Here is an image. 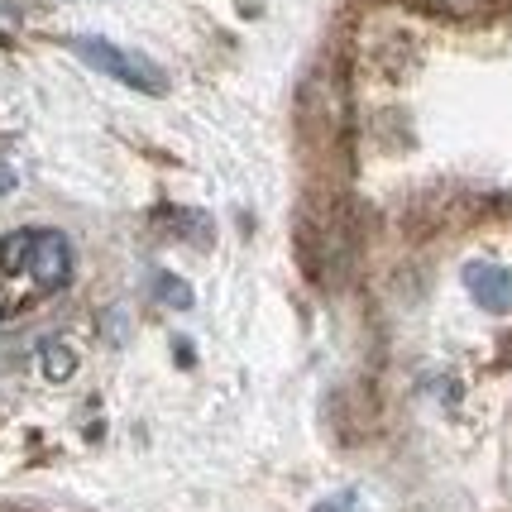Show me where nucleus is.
Here are the masks:
<instances>
[{"instance_id": "0eeeda50", "label": "nucleus", "mask_w": 512, "mask_h": 512, "mask_svg": "<svg viewBox=\"0 0 512 512\" xmlns=\"http://www.w3.org/2000/svg\"><path fill=\"white\" fill-rule=\"evenodd\" d=\"M5 192H15V168H10V163H0V197H5Z\"/></svg>"}, {"instance_id": "20e7f679", "label": "nucleus", "mask_w": 512, "mask_h": 512, "mask_svg": "<svg viewBox=\"0 0 512 512\" xmlns=\"http://www.w3.org/2000/svg\"><path fill=\"white\" fill-rule=\"evenodd\" d=\"M72 369H77V355L67 350L63 340H53V345L44 350V374H48V379H67Z\"/></svg>"}, {"instance_id": "423d86ee", "label": "nucleus", "mask_w": 512, "mask_h": 512, "mask_svg": "<svg viewBox=\"0 0 512 512\" xmlns=\"http://www.w3.org/2000/svg\"><path fill=\"white\" fill-rule=\"evenodd\" d=\"M436 5H441L446 15H474V10H479L484 0H436Z\"/></svg>"}, {"instance_id": "f257e3e1", "label": "nucleus", "mask_w": 512, "mask_h": 512, "mask_svg": "<svg viewBox=\"0 0 512 512\" xmlns=\"http://www.w3.org/2000/svg\"><path fill=\"white\" fill-rule=\"evenodd\" d=\"M0 268L24 273L39 292H58L72 278V249L58 230H20L0 240Z\"/></svg>"}, {"instance_id": "6e6552de", "label": "nucleus", "mask_w": 512, "mask_h": 512, "mask_svg": "<svg viewBox=\"0 0 512 512\" xmlns=\"http://www.w3.org/2000/svg\"><path fill=\"white\" fill-rule=\"evenodd\" d=\"M316 512H350V493H345V498H331V503H321Z\"/></svg>"}, {"instance_id": "f03ea898", "label": "nucleus", "mask_w": 512, "mask_h": 512, "mask_svg": "<svg viewBox=\"0 0 512 512\" xmlns=\"http://www.w3.org/2000/svg\"><path fill=\"white\" fill-rule=\"evenodd\" d=\"M72 48H77L82 63H91L96 72H106V77L125 82V87L144 91V96H158V91L168 87V77H163L144 53H134V48H120V44H111V39H72Z\"/></svg>"}, {"instance_id": "7ed1b4c3", "label": "nucleus", "mask_w": 512, "mask_h": 512, "mask_svg": "<svg viewBox=\"0 0 512 512\" xmlns=\"http://www.w3.org/2000/svg\"><path fill=\"white\" fill-rule=\"evenodd\" d=\"M465 288L489 316H508L512 312V273L503 264H469L465 268Z\"/></svg>"}, {"instance_id": "39448f33", "label": "nucleus", "mask_w": 512, "mask_h": 512, "mask_svg": "<svg viewBox=\"0 0 512 512\" xmlns=\"http://www.w3.org/2000/svg\"><path fill=\"white\" fill-rule=\"evenodd\" d=\"M154 292H158V302H168V307H192V288H187V283H178L173 273H158Z\"/></svg>"}]
</instances>
